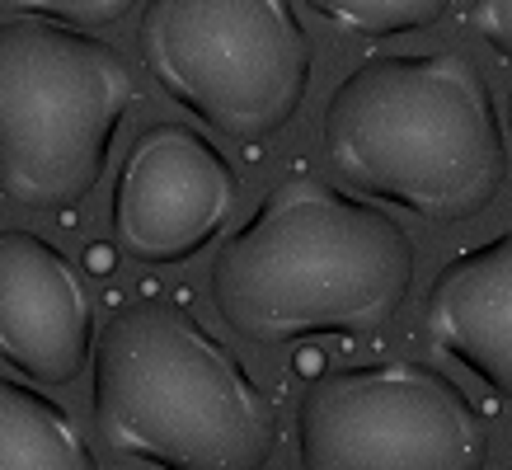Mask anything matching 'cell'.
<instances>
[{
    "mask_svg": "<svg viewBox=\"0 0 512 470\" xmlns=\"http://www.w3.org/2000/svg\"><path fill=\"white\" fill-rule=\"evenodd\" d=\"M414 240L381 207L292 174L212 259V306L249 344L376 334L414 292Z\"/></svg>",
    "mask_w": 512,
    "mask_h": 470,
    "instance_id": "6da1fadb",
    "label": "cell"
},
{
    "mask_svg": "<svg viewBox=\"0 0 512 470\" xmlns=\"http://www.w3.org/2000/svg\"><path fill=\"white\" fill-rule=\"evenodd\" d=\"M320 132L339 179L437 226L480 217L508 179L494 90L466 52L362 62L329 94Z\"/></svg>",
    "mask_w": 512,
    "mask_h": 470,
    "instance_id": "7a4b0ae2",
    "label": "cell"
},
{
    "mask_svg": "<svg viewBox=\"0 0 512 470\" xmlns=\"http://www.w3.org/2000/svg\"><path fill=\"white\" fill-rule=\"evenodd\" d=\"M90 409L113 452L160 470H264L278 409L184 306H123L94 339Z\"/></svg>",
    "mask_w": 512,
    "mask_h": 470,
    "instance_id": "3957f363",
    "label": "cell"
},
{
    "mask_svg": "<svg viewBox=\"0 0 512 470\" xmlns=\"http://www.w3.org/2000/svg\"><path fill=\"white\" fill-rule=\"evenodd\" d=\"M132 99L113 43L52 19L0 24V198L29 212L85 203Z\"/></svg>",
    "mask_w": 512,
    "mask_h": 470,
    "instance_id": "277c9868",
    "label": "cell"
},
{
    "mask_svg": "<svg viewBox=\"0 0 512 470\" xmlns=\"http://www.w3.org/2000/svg\"><path fill=\"white\" fill-rule=\"evenodd\" d=\"M137 52L179 109L231 141H268L311 90V33L292 0H146Z\"/></svg>",
    "mask_w": 512,
    "mask_h": 470,
    "instance_id": "5b68a950",
    "label": "cell"
},
{
    "mask_svg": "<svg viewBox=\"0 0 512 470\" xmlns=\"http://www.w3.org/2000/svg\"><path fill=\"white\" fill-rule=\"evenodd\" d=\"M296 456L301 470H484L489 428L437 367L367 362L306 391Z\"/></svg>",
    "mask_w": 512,
    "mask_h": 470,
    "instance_id": "8992f818",
    "label": "cell"
},
{
    "mask_svg": "<svg viewBox=\"0 0 512 470\" xmlns=\"http://www.w3.org/2000/svg\"><path fill=\"white\" fill-rule=\"evenodd\" d=\"M240 179L212 141L184 123L146 127L113 184V240L137 264H184L235 217Z\"/></svg>",
    "mask_w": 512,
    "mask_h": 470,
    "instance_id": "52a82bcc",
    "label": "cell"
},
{
    "mask_svg": "<svg viewBox=\"0 0 512 470\" xmlns=\"http://www.w3.org/2000/svg\"><path fill=\"white\" fill-rule=\"evenodd\" d=\"M94 348V297L38 231H0V362L43 386L76 381Z\"/></svg>",
    "mask_w": 512,
    "mask_h": 470,
    "instance_id": "ba28073f",
    "label": "cell"
},
{
    "mask_svg": "<svg viewBox=\"0 0 512 470\" xmlns=\"http://www.w3.org/2000/svg\"><path fill=\"white\" fill-rule=\"evenodd\" d=\"M423 329L437 353L512 400V231L442 264L423 297Z\"/></svg>",
    "mask_w": 512,
    "mask_h": 470,
    "instance_id": "9c48e42d",
    "label": "cell"
},
{
    "mask_svg": "<svg viewBox=\"0 0 512 470\" xmlns=\"http://www.w3.org/2000/svg\"><path fill=\"white\" fill-rule=\"evenodd\" d=\"M0 470H99V461L57 400L0 376Z\"/></svg>",
    "mask_w": 512,
    "mask_h": 470,
    "instance_id": "30bf717a",
    "label": "cell"
},
{
    "mask_svg": "<svg viewBox=\"0 0 512 470\" xmlns=\"http://www.w3.org/2000/svg\"><path fill=\"white\" fill-rule=\"evenodd\" d=\"M315 15L357 38H395V33L433 29L451 0H306Z\"/></svg>",
    "mask_w": 512,
    "mask_h": 470,
    "instance_id": "8fae6325",
    "label": "cell"
},
{
    "mask_svg": "<svg viewBox=\"0 0 512 470\" xmlns=\"http://www.w3.org/2000/svg\"><path fill=\"white\" fill-rule=\"evenodd\" d=\"M5 10H19L24 19H52L66 29H109L137 5V0H0Z\"/></svg>",
    "mask_w": 512,
    "mask_h": 470,
    "instance_id": "7c38bea8",
    "label": "cell"
},
{
    "mask_svg": "<svg viewBox=\"0 0 512 470\" xmlns=\"http://www.w3.org/2000/svg\"><path fill=\"white\" fill-rule=\"evenodd\" d=\"M470 29L512 62V0H470Z\"/></svg>",
    "mask_w": 512,
    "mask_h": 470,
    "instance_id": "4fadbf2b",
    "label": "cell"
},
{
    "mask_svg": "<svg viewBox=\"0 0 512 470\" xmlns=\"http://www.w3.org/2000/svg\"><path fill=\"white\" fill-rule=\"evenodd\" d=\"M113 264H118V250H113V245H90V250H85V268L99 273V278H109Z\"/></svg>",
    "mask_w": 512,
    "mask_h": 470,
    "instance_id": "5bb4252c",
    "label": "cell"
},
{
    "mask_svg": "<svg viewBox=\"0 0 512 470\" xmlns=\"http://www.w3.org/2000/svg\"><path fill=\"white\" fill-rule=\"evenodd\" d=\"M320 367H325V358H320V353H301V358H296V372H301V376H320Z\"/></svg>",
    "mask_w": 512,
    "mask_h": 470,
    "instance_id": "9a60e30c",
    "label": "cell"
},
{
    "mask_svg": "<svg viewBox=\"0 0 512 470\" xmlns=\"http://www.w3.org/2000/svg\"><path fill=\"white\" fill-rule=\"evenodd\" d=\"M508 132H512V90H508Z\"/></svg>",
    "mask_w": 512,
    "mask_h": 470,
    "instance_id": "2e32d148",
    "label": "cell"
}]
</instances>
